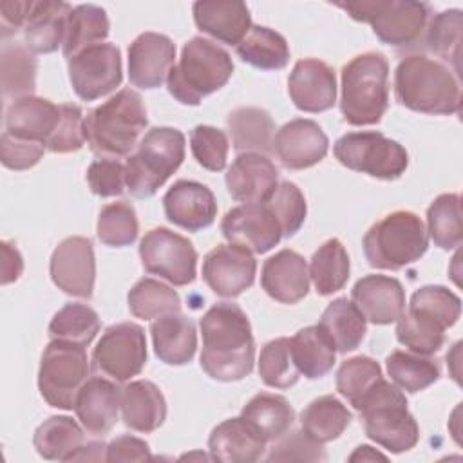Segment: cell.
I'll return each mask as SVG.
<instances>
[{
    "label": "cell",
    "instance_id": "6da1fadb",
    "mask_svg": "<svg viewBox=\"0 0 463 463\" xmlns=\"http://www.w3.org/2000/svg\"><path fill=\"white\" fill-rule=\"evenodd\" d=\"M203 335L201 367L219 382L246 378L255 362V342L246 313L232 302L212 306L199 322Z\"/></svg>",
    "mask_w": 463,
    "mask_h": 463
},
{
    "label": "cell",
    "instance_id": "7a4b0ae2",
    "mask_svg": "<svg viewBox=\"0 0 463 463\" xmlns=\"http://www.w3.org/2000/svg\"><path fill=\"white\" fill-rule=\"evenodd\" d=\"M396 99L421 114H456L461 107L458 76L441 61L425 54L405 56L394 72Z\"/></svg>",
    "mask_w": 463,
    "mask_h": 463
},
{
    "label": "cell",
    "instance_id": "3957f363",
    "mask_svg": "<svg viewBox=\"0 0 463 463\" xmlns=\"http://www.w3.org/2000/svg\"><path fill=\"white\" fill-rule=\"evenodd\" d=\"M148 123L141 96L121 89L85 118V139L90 150L105 159L130 154Z\"/></svg>",
    "mask_w": 463,
    "mask_h": 463
},
{
    "label": "cell",
    "instance_id": "277c9868",
    "mask_svg": "<svg viewBox=\"0 0 463 463\" xmlns=\"http://www.w3.org/2000/svg\"><path fill=\"white\" fill-rule=\"evenodd\" d=\"M233 74L232 56L203 36L183 45L181 58L168 72V92L183 105H199L203 98L219 90Z\"/></svg>",
    "mask_w": 463,
    "mask_h": 463
},
{
    "label": "cell",
    "instance_id": "5b68a950",
    "mask_svg": "<svg viewBox=\"0 0 463 463\" xmlns=\"http://www.w3.org/2000/svg\"><path fill=\"white\" fill-rule=\"evenodd\" d=\"M389 107V63L382 52L354 56L342 69L340 110L349 125L364 127L382 121Z\"/></svg>",
    "mask_w": 463,
    "mask_h": 463
},
{
    "label": "cell",
    "instance_id": "8992f818",
    "mask_svg": "<svg viewBox=\"0 0 463 463\" xmlns=\"http://www.w3.org/2000/svg\"><path fill=\"white\" fill-rule=\"evenodd\" d=\"M369 439L392 454L416 447L420 427L407 409L405 394L387 380H378L356 405Z\"/></svg>",
    "mask_w": 463,
    "mask_h": 463
},
{
    "label": "cell",
    "instance_id": "52a82bcc",
    "mask_svg": "<svg viewBox=\"0 0 463 463\" xmlns=\"http://www.w3.org/2000/svg\"><path fill=\"white\" fill-rule=\"evenodd\" d=\"M362 246L373 268L396 271L423 257L429 248V235L414 212L396 210L369 228Z\"/></svg>",
    "mask_w": 463,
    "mask_h": 463
},
{
    "label": "cell",
    "instance_id": "ba28073f",
    "mask_svg": "<svg viewBox=\"0 0 463 463\" xmlns=\"http://www.w3.org/2000/svg\"><path fill=\"white\" fill-rule=\"evenodd\" d=\"M184 159V134L172 127L150 128L125 163L128 192L137 199L152 197Z\"/></svg>",
    "mask_w": 463,
    "mask_h": 463
},
{
    "label": "cell",
    "instance_id": "9c48e42d",
    "mask_svg": "<svg viewBox=\"0 0 463 463\" xmlns=\"http://www.w3.org/2000/svg\"><path fill=\"white\" fill-rule=\"evenodd\" d=\"M353 20L367 22L373 33L387 45H414L429 25L432 7L427 2L414 0H369L336 4Z\"/></svg>",
    "mask_w": 463,
    "mask_h": 463
},
{
    "label": "cell",
    "instance_id": "30bf717a",
    "mask_svg": "<svg viewBox=\"0 0 463 463\" xmlns=\"http://www.w3.org/2000/svg\"><path fill=\"white\" fill-rule=\"evenodd\" d=\"M90 365L85 345L52 340L43 349L38 369L42 398L56 409L72 411L78 392L89 380Z\"/></svg>",
    "mask_w": 463,
    "mask_h": 463
},
{
    "label": "cell",
    "instance_id": "8fae6325",
    "mask_svg": "<svg viewBox=\"0 0 463 463\" xmlns=\"http://www.w3.org/2000/svg\"><path fill=\"white\" fill-rule=\"evenodd\" d=\"M335 157L349 170L376 179H398L409 165L407 150L382 132H349L333 146Z\"/></svg>",
    "mask_w": 463,
    "mask_h": 463
},
{
    "label": "cell",
    "instance_id": "7c38bea8",
    "mask_svg": "<svg viewBox=\"0 0 463 463\" xmlns=\"http://www.w3.org/2000/svg\"><path fill=\"white\" fill-rule=\"evenodd\" d=\"M139 257L148 273L159 275L174 286L195 280L197 251L194 244L168 228L148 230L139 242Z\"/></svg>",
    "mask_w": 463,
    "mask_h": 463
},
{
    "label": "cell",
    "instance_id": "4fadbf2b",
    "mask_svg": "<svg viewBox=\"0 0 463 463\" xmlns=\"http://www.w3.org/2000/svg\"><path fill=\"white\" fill-rule=\"evenodd\" d=\"M94 369L114 380L127 382L137 376L146 364V338L141 326L119 322L105 329L92 353Z\"/></svg>",
    "mask_w": 463,
    "mask_h": 463
},
{
    "label": "cell",
    "instance_id": "5bb4252c",
    "mask_svg": "<svg viewBox=\"0 0 463 463\" xmlns=\"http://www.w3.org/2000/svg\"><path fill=\"white\" fill-rule=\"evenodd\" d=\"M69 80L83 101L107 96L121 85V54L114 43L90 45L69 58Z\"/></svg>",
    "mask_w": 463,
    "mask_h": 463
},
{
    "label": "cell",
    "instance_id": "9a60e30c",
    "mask_svg": "<svg viewBox=\"0 0 463 463\" xmlns=\"http://www.w3.org/2000/svg\"><path fill=\"white\" fill-rule=\"evenodd\" d=\"M49 273L52 282L63 293L80 298H90L96 279L92 242L80 235L63 239L51 255Z\"/></svg>",
    "mask_w": 463,
    "mask_h": 463
},
{
    "label": "cell",
    "instance_id": "2e32d148",
    "mask_svg": "<svg viewBox=\"0 0 463 463\" xmlns=\"http://www.w3.org/2000/svg\"><path fill=\"white\" fill-rule=\"evenodd\" d=\"M221 232L230 244L246 248L251 253H266L282 239L280 224L264 203H248L226 212Z\"/></svg>",
    "mask_w": 463,
    "mask_h": 463
},
{
    "label": "cell",
    "instance_id": "e0dca14e",
    "mask_svg": "<svg viewBox=\"0 0 463 463\" xmlns=\"http://www.w3.org/2000/svg\"><path fill=\"white\" fill-rule=\"evenodd\" d=\"M257 262L251 251L237 244H219L203 260V279L210 289L224 298H233L251 288Z\"/></svg>",
    "mask_w": 463,
    "mask_h": 463
},
{
    "label": "cell",
    "instance_id": "ac0fdd59",
    "mask_svg": "<svg viewBox=\"0 0 463 463\" xmlns=\"http://www.w3.org/2000/svg\"><path fill=\"white\" fill-rule=\"evenodd\" d=\"M329 148V139L313 119L297 118L282 125L273 139V150L288 170H304L320 163Z\"/></svg>",
    "mask_w": 463,
    "mask_h": 463
},
{
    "label": "cell",
    "instance_id": "d6986e66",
    "mask_svg": "<svg viewBox=\"0 0 463 463\" xmlns=\"http://www.w3.org/2000/svg\"><path fill=\"white\" fill-rule=\"evenodd\" d=\"M175 60V43L159 33H143L128 47V80L137 89L161 87Z\"/></svg>",
    "mask_w": 463,
    "mask_h": 463
},
{
    "label": "cell",
    "instance_id": "ffe728a7",
    "mask_svg": "<svg viewBox=\"0 0 463 463\" xmlns=\"http://www.w3.org/2000/svg\"><path fill=\"white\" fill-rule=\"evenodd\" d=\"M288 92L293 105L302 112H324L336 101L335 71L322 60H298L288 78Z\"/></svg>",
    "mask_w": 463,
    "mask_h": 463
},
{
    "label": "cell",
    "instance_id": "44dd1931",
    "mask_svg": "<svg viewBox=\"0 0 463 463\" xmlns=\"http://www.w3.org/2000/svg\"><path fill=\"white\" fill-rule=\"evenodd\" d=\"M163 208L170 222L188 232L208 228L217 217L213 192L206 184L188 179H179L166 190Z\"/></svg>",
    "mask_w": 463,
    "mask_h": 463
},
{
    "label": "cell",
    "instance_id": "7402d4cb",
    "mask_svg": "<svg viewBox=\"0 0 463 463\" xmlns=\"http://www.w3.org/2000/svg\"><path fill=\"white\" fill-rule=\"evenodd\" d=\"M353 304L376 326H387L405 311V291L398 279L387 275H365L351 289Z\"/></svg>",
    "mask_w": 463,
    "mask_h": 463
},
{
    "label": "cell",
    "instance_id": "603a6c76",
    "mask_svg": "<svg viewBox=\"0 0 463 463\" xmlns=\"http://www.w3.org/2000/svg\"><path fill=\"white\" fill-rule=\"evenodd\" d=\"M279 170L269 157L257 152H242L226 172V188L232 199L248 203H264L275 190Z\"/></svg>",
    "mask_w": 463,
    "mask_h": 463
},
{
    "label": "cell",
    "instance_id": "cb8c5ba5",
    "mask_svg": "<svg viewBox=\"0 0 463 463\" xmlns=\"http://www.w3.org/2000/svg\"><path fill=\"white\" fill-rule=\"evenodd\" d=\"M260 286L280 304H297L309 291V269L304 257L293 250H280L262 264Z\"/></svg>",
    "mask_w": 463,
    "mask_h": 463
},
{
    "label": "cell",
    "instance_id": "d4e9b609",
    "mask_svg": "<svg viewBox=\"0 0 463 463\" xmlns=\"http://www.w3.org/2000/svg\"><path fill=\"white\" fill-rule=\"evenodd\" d=\"M121 389L114 380L89 378L78 392L74 411L81 427L90 436H105L118 421Z\"/></svg>",
    "mask_w": 463,
    "mask_h": 463
},
{
    "label": "cell",
    "instance_id": "484cf974",
    "mask_svg": "<svg viewBox=\"0 0 463 463\" xmlns=\"http://www.w3.org/2000/svg\"><path fill=\"white\" fill-rule=\"evenodd\" d=\"M61 118L60 105L38 96L14 99L5 110V132L29 141L47 145Z\"/></svg>",
    "mask_w": 463,
    "mask_h": 463
},
{
    "label": "cell",
    "instance_id": "4316f807",
    "mask_svg": "<svg viewBox=\"0 0 463 463\" xmlns=\"http://www.w3.org/2000/svg\"><path fill=\"white\" fill-rule=\"evenodd\" d=\"M210 458L224 463H253L264 456L266 439L241 416L219 423L208 438Z\"/></svg>",
    "mask_w": 463,
    "mask_h": 463
},
{
    "label": "cell",
    "instance_id": "83f0119b",
    "mask_svg": "<svg viewBox=\"0 0 463 463\" xmlns=\"http://www.w3.org/2000/svg\"><path fill=\"white\" fill-rule=\"evenodd\" d=\"M194 22L203 33L235 47L251 29L250 9L244 2H195Z\"/></svg>",
    "mask_w": 463,
    "mask_h": 463
},
{
    "label": "cell",
    "instance_id": "f1b7e54d",
    "mask_svg": "<svg viewBox=\"0 0 463 463\" xmlns=\"http://www.w3.org/2000/svg\"><path fill=\"white\" fill-rule=\"evenodd\" d=\"M119 407L123 423L137 432H154L166 418V402L159 387L148 380H136L121 387Z\"/></svg>",
    "mask_w": 463,
    "mask_h": 463
},
{
    "label": "cell",
    "instance_id": "f546056e",
    "mask_svg": "<svg viewBox=\"0 0 463 463\" xmlns=\"http://www.w3.org/2000/svg\"><path fill=\"white\" fill-rule=\"evenodd\" d=\"M154 353L168 365H184L192 362L197 349L195 324L177 313L159 317L150 326Z\"/></svg>",
    "mask_w": 463,
    "mask_h": 463
},
{
    "label": "cell",
    "instance_id": "4dcf8cb0",
    "mask_svg": "<svg viewBox=\"0 0 463 463\" xmlns=\"http://www.w3.org/2000/svg\"><path fill=\"white\" fill-rule=\"evenodd\" d=\"M72 7L60 0L34 2L24 25V42L33 52H54L63 45L67 18Z\"/></svg>",
    "mask_w": 463,
    "mask_h": 463
},
{
    "label": "cell",
    "instance_id": "1f68e13d",
    "mask_svg": "<svg viewBox=\"0 0 463 463\" xmlns=\"http://www.w3.org/2000/svg\"><path fill=\"white\" fill-rule=\"evenodd\" d=\"M396 338L402 345L418 354H434L445 342V331L450 327L439 315L409 302V309L396 320Z\"/></svg>",
    "mask_w": 463,
    "mask_h": 463
},
{
    "label": "cell",
    "instance_id": "d6a6232c",
    "mask_svg": "<svg viewBox=\"0 0 463 463\" xmlns=\"http://www.w3.org/2000/svg\"><path fill=\"white\" fill-rule=\"evenodd\" d=\"M226 125L237 152H271L275 121L268 110L259 107H239L228 114Z\"/></svg>",
    "mask_w": 463,
    "mask_h": 463
},
{
    "label": "cell",
    "instance_id": "836d02e7",
    "mask_svg": "<svg viewBox=\"0 0 463 463\" xmlns=\"http://www.w3.org/2000/svg\"><path fill=\"white\" fill-rule=\"evenodd\" d=\"M318 326L329 336L338 353L354 351L367 333L365 317L345 297L335 298L327 304Z\"/></svg>",
    "mask_w": 463,
    "mask_h": 463
},
{
    "label": "cell",
    "instance_id": "e575fe53",
    "mask_svg": "<svg viewBox=\"0 0 463 463\" xmlns=\"http://www.w3.org/2000/svg\"><path fill=\"white\" fill-rule=\"evenodd\" d=\"M289 340L291 356L300 374L309 380H317L333 369L336 349L320 326L302 327Z\"/></svg>",
    "mask_w": 463,
    "mask_h": 463
},
{
    "label": "cell",
    "instance_id": "d590c367",
    "mask_svg": "<svg viewBox=\"0 0 463 463\" xmlns=\"http://www.w3.org/2000/svg\"><path fill=\"white\" fill-rule=\"evenodd\" d=\"M241 416L266 439V441H277L280 436H284L293 421H295V411L289 405V402L273 392H259L255 394L244 407Z\"/></svg>",
    "mask_w": 463,
    "mask_h": 463
},
{
    "label": "cell",
    "instance_id": "8d00e7d4",
    "mask_svg": "<svg viewBox=\"0 0 463 463\" xmlns=\"http://www.w3.org/2000/svg\"><path fill=\"white\" fill-rule=\"evenodd\" d=\"M36 452L51 461H72L74 454L85 443L83 429L69 416H51L33 438Z\"/></svg>",
    "mask_w": 463,
    "mask_h": 463
},
{
    "label": "cell",
    "instance_id": "74e56055",
    "mask_svg": "<svg viewBox=\"0 0 463 463\" xmlns=\"http://www.w3.org/2000/svg\"><path fill=\"white\" fill-rule=\"evenodd\" d=\"M353 416L347 407L333 394L313 400L300 412L302 430L317 443H329L336 439L351 423Z\"/></svg>",
    "mask_w": 463,
    "mask_h": 463
},
{
    "label": "cell",
    "instance_id": "f35d334b",
    "mask_svg": "<svg viewBox=\"0 0 463 463\" xmlns=\"http://www.w3.org/2000/svg\"><path fill=\"white\" fill-rule=\"evenodd\" d=\"M235 51L242 61L262 71H279L289 61V45L286 38L264 25H251Z\"/></svg>",
    "mask_w": 463,
    "mask_h": 463
},
{
    "label": "cell",
    "instance_id": "ab89813d",
    "mask_svg": "<svg viewBox=\"0 0 463 463\" xmlns=\"http://www.w3.org/2000/svg\"><path fill=\"white\" fill-rule=\"evenodd\" d=\"M38 61L25 43L4 42L0 51L2 92L5 98L31 96L36 87Z\"/></svg>",
    "mask_w": 463,
    "mask_h": 463
},
{
    "label": "cell",
    "instance_id": "60d3db41",
    "mask_svg": "<svg viewBox=\"0 0 463 463\" xmlns=\"http://www.w3.org/2000/svg\"><path fill=\"white\" fill-rule=\"evenodd\" d=\"M109 16L103 7L92 4L74 7L67 18L65 38L61 45L63 56L69 60L90 45L103 43V40L109 36Z\"/></svg>",
    "mask_w": 463,
    "mask_h": 463
},
{
    "label": "cell",
    "instance_id": "b9f144b4",
    "mask_svg": "<svg viewBox=\"0 0 463 463\" xmlns=\"http://www.w3.org/2000/svg\"><path fill=\"white\" fill-rule=\"evenodd\" d=\"M349 255L338 239H329L311 257L309 279L318 295L327 297L340 291L349 279Z\"/></svg>",
    "mask_w": 463,
    "mask_h": 463
},
{
    "label": "cell",
    "instance_id": "7bdbcfd3",
    "mask_svg": "<svg viewBox=\"0 0 463 463\" xmlns=\"http://www.w3.org/2000/svg\"><path fill=\"white\" fill-rule=\"evenodd\" d=\"M385 365L394 385L407 392H420L439 378L438 362L418 353L396 349L387 356Z\"/></svg>",
    "mask_w": 463,
    "mask_h": 463
},
{
    "label": "cell",
    "instance_id": "ee69618b",
    "mask_svg": "<svg viewBox=\"0 0 463 463\" xmlns=\"http://www.w3.org/2000/svg\"><path fill=\"white\" fill-rule=\"evenodd\" d=\"M427 235L441 250H452L461 244V199L458 194L438 195L427 210Z\"/></svg>",
    "mask_w": 463,
    "mask_h": 463
},
{
    "label": "cell",
    "instance_id": "f6af8a7d",
    "mask_svg": "<svg viewBox=\"0 0 463 463\" xmlns=\"http://www.w3.org/2000/svg\"><path fill=\"white\" fill-rule=\"evenodd\" d=\"M128 309L136 318L152 320L181 309V298L175 289L156 280L141 279L128 291Z\"/></svg>",
    "mask_w": 463,
    "mask_h": 463
},
{
    "label": "cell",
    "instance_id": "bcb514c9",
    "mask_svg": "<svg viewBox=\"0 0 463 463\" xmlns=\"http://www.w3.org/2000/svg\"><path fill=\"white\" fill-rule=\"evenodd\" d=\"M461 27L463 14L459 9H447L432 16L425 29L423 40L430 52L450 61L456 76H459V56H461Z\"/></svg>",
    "mask_w": 463,
    "mask_h": 463
},
{
    "label": "cell",
    "instance_id": "7dc6e473",
    "mask_svg": "<svg viewBox=\"0 0 463 463\" xmlns=\"http://www.w3.org/2000/svg\"><path fill=\"white\" fill-rule=\"evenodd\" d=\"M99 331V317L87 304L71 302L65 304L49 324V336L52 340L74 342L89 345Z\"/></svg>",
    "mask_w": 463,
    "mask_h": 463
},
{
    "label": "cell",
    "instance_id": "c3c4849f",
    "mask_svg": "<svg viewBox=\"0 0 463 463\" xmlns=\"http://www.w3.org/2000/svg\"><path fill=\"white\" fill-rule=\"evenodd\" d=\"M259 376L268 387L289 389L300 373L291 356V340L286 336L269 340L259 356Z\"/></svg>",
    "mask_w": 463,
    "mask_h": 463
},
{
    "label": "cell",
    "instance_id": "681fc988",
    "mask_svg": "<svg viewBox=\"0 0 463 463\" xmlns=\"http://www.w3.org/2000/svg\"><path fill=\"white\" fill-rule=\"evenodd\" d=\"M139 232L136 210L127 201H116L101 208L98 217V239L110 248L130 246Z\"/></svg>",
    "mask_w": 463,
    "mask_h": 463
},
{
    "label": "cell",
    "instance_id": "f907efd6",
    "mask_svg": "<svg viewBox=\"0 0 463 463\" xmlns=\"http://www.w3.org/2000/svg\"><path fill=\"white\" fill-rule=\"evenodd\" d=\"M382 367L369 356H353L336 371V391L356 409L371 387L382 380Z\"/></svg>",
    "mask_w": 463,
    "mask_h": 463
},
{
    "label": "cell",
    "instance_id": "816d5d0a",
    "mask_svg": "<svg viewBox=\"0 0 463 463\" xmlns=\"http://www.w3.org/2000/svg\"><path fill=\"white\" fill-rule=\"evenodd\" d=\"M264 204L280 224L282 237H291L302 228L307 213V204L304 194L295 183H279L269 197L264 201Z\"/></svg>",
    "mask_w": 463,
    "mask_h": 463
},
{
    "label": "cell",
    "instance_id": "f5cc1de1",
    "mask_svg": "<svg viewBox=\"0 0 463 463\" xmlns=\"http://www.w3.org/2000/svg\"><path fill=\"white\" fill-rule=\"evenodd\" d=\"M190 148L203 168L221 172L226 166L230 143L222 130L210 125H197L190 132Z\"/></svg>",
    "mask_w": 463,
    "mask_h": 463
},
{
    "label": "cell",
    "instance_id": "db71d44e",
    "mask_svg": "<svg viewBox=\"0 0 463 463\" xmlns=\"http://www.w3.org/2000/svg\"><path fill=\"white\" fill-rule=\"evenodd\" d=\"M61 118L54 130V134L49 137L45 148L54 154H69L76 152L83 146L85 139V118L78 105L74 103H61L60 105Z\"/></svg>",
    "mask_w": 463,
    "mask_h": 463
},
{
    "label": "cell",
    "instance_id": "11a10c76",
    "mask_svg": "<svg viewBox=\"0 0 463 463\" xmlns=\"http://www.w3.org/2000/svg\"><path fill=\"white\" fill-rule=\"evenodd\" d=\"M268 461H326L322 443L313 441L304 430L286 432L266 456Z\"/></svg>",
    "mask_w": 463,
    "mask_h": 463
},
{
    "label": "cell",
    "instance_id": "9f6ffc18",
    "mask_svg": "<svg viewBox=\"0 0 463 463\" xmlns=\"http://www.w3.org/2000/svg\"><path fill=\"white\" fill-rule=\"evenodd\" d=\"M87 183L90 192L99 197L121 195L127 188L125 165L118 159H96L87 170Z\"/></svg>",
    "mask_w": 463,
    "mask_h": 463
},
{
    "label": "cell",
    "instance_id": "6f0895ef",
    "mask_svg": "<svg viewBox=\"0 0 463 463\" xmlns=\"http://www.w3.org/2000/svg\"><path fill=\"white\" fill-rule=\"evenodd\" d=\"M45 145L38 141L20 139L4 130L0 137V159L5 168L27 170L33 168L43 156Z\"/></svg>",
    "mask_w": 463,
    "mask_h": 463
},
{
    "label": "cell",
    "instance_id": "680465c9",
    "mask_svg": "<svg viewBox=\"0 0 463 463\" xmlns=\"http://www.w3.org/2000/svg\"><path fill=\"white\" fill-rule=\"evenodd\" d=\"M148 459H152L148 443L136 436L125 434L112 439L107 445L105 461H148Z\"/></svg>",
    "mask_w": 463,
    "mask_h": 463
},
{
    "label": "cell",
    "instance_id": "91938a15",
    "mask_svg": "<svg viewBox=\"0 0 463 463\" xmlns=\"http://www.w3.org/2000/svg\"><path fill=\"white\" fill-rule=\"evenodd\" d=\"M34 2L33 0H11L0 4V24H2V38L5 40L9 34L24 29Z\"/></svg>",
    "mask_w": 463,
    "mask_h": 463
},
{
    "label": "cell",
    "instance_id": "94428289",
    "mask_svg": "<svg viewBox=\"0 0 463 463\" xmlns=\"http://www.w3.org/2000/svg\"><path fill=\"white\" fill-rule=\"evenodd\" d=\"M2 277L0 282L2 286H7L14 280L20 279L22 271H24V259L20 255V251L9 244L7 241H2Z\"/></svg>",
    "mask_w": 463,
    "mask_h": 463
},
{
    "label": "cell",
    "instance_id": "6125c7cd",
    "mask_svg": "<svg viewBox=\"0 0 463 463\" xmlns=\"http://www.w3.org/2000/svg\"><path fill=\"white\" fill-rule=\"evenodd\" d=\"M107 456V445L103 441L83 443L74 454L72 461H101Z\"/></svg>",
    "mask_w": 463,
    "mask_h": 463
},
{
    "label": "cell",
    "instance_id": "be15d7a7",
    "mask_svg": "<svg viewBox=\"0 0 463 463\" xmlns=\"http://www.w3.org/2000/svg\"><path fill=\"white\" fill-rule=\"evenodd\" d=\"M376 459L385 461L387 456H383L382 452L374 450V449L369 447V445H360V447H356L354 452L349 456V461H376Z\"/></svg>",
    "mask_w": 463,
    "mask_h": 463
}]
</instances>
